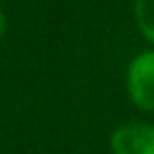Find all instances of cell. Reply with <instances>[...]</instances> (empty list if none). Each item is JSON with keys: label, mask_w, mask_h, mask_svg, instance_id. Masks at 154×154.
Instances as JSON below:
<instances>
[{"label": "cell", "mask_w": 154, "mask_h": 154, "mask_svg": "<svg viewBox=\"0 0 154 154\" xmlns=\"http://www.w3.org/2000/svg\"><path fill=\"white\" fill-rule=\"evenodd\" d=\"M128 99L147 113H154V48L137 53L125 72Z\"/></svg>", "instance_id": "obj_1"}, {"label": "cell", "mask_w": 154, "mask_h": 154, "mask_svg": "<svg viewBox=\"0 0 154 154\" xmlns=\"http://www.w3.org/2000/svg\"><path fill=\"white\" fill-rule=\"evenodd\" d=\"M111 154H154V125L125 123L111 132Z\"/></svg>", "instance_id": "obj_2"}, {"label": "cell", "mask_w": 154, "mask_h": 154, "mask_svg": "<svg viewBox=\"0 0 154 154\" xmlns=\"http://www.w3.org/2000/svg\"><path fill=\"white\" fill-rule=\"evenodd\" d=\"M132 17H135L140 34L154 46V0H135L132 2Z\"/></svg>", "instance_id": "obj_3"}, {"label": "cell", "mask_w": 154, "mask_h": 154, "mask_svg": "<svg viewBox=\"0 0 154 154\" xmlns=\"http://www.w3.org/2000/svg\"><path fill=\"white\" fill-rule=\"evenodd\" d=\"M5 36V12H2V7H0V38Z\"/></svg>", "instance_id": "obj_4"}]
</instances>
